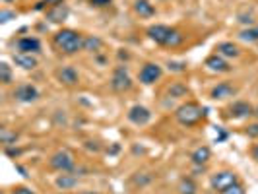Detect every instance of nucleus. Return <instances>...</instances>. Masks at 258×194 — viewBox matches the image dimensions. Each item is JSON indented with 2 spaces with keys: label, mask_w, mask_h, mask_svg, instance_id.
Wrapping results in <instances>:
<instances>
[{
  "label": "nucleus",
  "mask_w": 258,
  "mask_h": 194,
  "mask_svg": "<svg viewBox=\"0 0 258 194\" xmlns=\"http://www.w3.org/2000/svg\"><path fill=\"white\" fill-rule=\"evenodd\" d=\"M84 39L86 37L76 29L62 27L52 35V47L64 56H74L80 51H84Z\"/></svg>",
  "instance_id": "1"
},
{
  "label": "nucleus",
  "mask_w": 258,
  "mask_h": 194,
  "mask_svg": "<svg viewBox=\"0 0 258 194\" xmlns=\"http://www.w3.org/2000/svg\"><path fill=\"white\" fill-rule=\"evenodd\" d=\"M146 33H148V37L152 39L155 45H159V47H169V49L179 47L182 41H184V35H182L177 27L163 26V24L150 26Z\"/></svg>",
  "instance_id": "2"
},
{
  "label": "nucleus",
  "mask_w": 258,
  "mask_h": 194,
  "mask_svg": "<svg viewBox=\"0 0 258 194\" xmlns=\"http://www.w3.org/2000/svg\"><path fill=\"white\" fill-rule=\"evenodd\" d=\"M204 116H206V109L200 107L196 101H186V103H182L181 107H177V111H175L177 122H179L181 126H186V128L198 124Z\"/></svg>",
  "instance_id": "3"
},
{
  "label": "nucleus",
  "mask_w": 258,
  "mask_h": 194,
  "mask_svg": "<svg viewBox=\"0 0 258 194\" xmlns=\"http://www.w3.org/2000/svg\"><path fill=\"white\" fill-rule=\"evenodd\" d=\"M49 165L58 173H74L76 171V159L68 150H58L51 155Z\"/></svg>",
  "instance_id": "4"
},
{
  "label": "nucleus",
  "mask_w": 258,
  "mask_h": 194,
  "mask_svg": "<svg viewBox=\"0 0 258 194\" xmlns=\"http://www.w3.org/2000/svg\"><path fill=\"white\" fill-rule=\"evenodd\" d=\"M132 78H130L128 66L118 64L113 70V76H111V90L116 91V93H126V91L132 90Z\"/></svg>",
  "instance_id": "5"
},
{
  "label": "nucleus",
  "mask_w": 258,
  "mask_h": 194,
  "mask_svg": "<svg viewBox=\"0 0 258 194\" xmlns=\"http://www.w3.org/2000/svg\"><path fill=\"white\" fill-rule=\"evenodd\" d=\"M237 182H239V177H237L235 171H218L216 175L210 177V186L220 194L223 190H227L229 186H233V184H237Z\"/></svg>",
  "instance_id": "6"
},
{
  "label": "nucleus",
  "mask_w": 258,
  "mask_h": 194,
  "mask_svg": "<svg viewBox=\"0 0 258 194\" xmlns=\"http://www.w3.org/2000/svg\"><path fill=\"white\" fill-rule=\"evenodd\" d=\"M161 76H163V68L155 62H146L138 72V80L144 86H154L155 82L161 80Z\"/></svg>",
  "instance_id": "7"
},
{
  "label": "nucleus",
  "mask_w": 258,
  "mask_h": 194,
  "mask_svg": "<svg viewBox=\"0 0 258 194\" xmlns=\"http://www.w3.org/2000/svg\"><path fill=\"white\" fill-rule=\"evenodd\" d=\"M12 97L18 103H35L39 99V90L33 84H20L16 90L12 91Z\"/></svg>",
  "instance_id": "8"
},
{
  "label": "nucleus",
  "mask_w": 258,
  "mask_h": 194,
  "mask_svg": "<svg viewBox=\"0 0 258 194\" xmlns=\"http://www.w3.org/2000/svg\"><path fill=\"white\" fill-rule=\"evenodd\" d=\"M126 118L136 126H146L152 120V111L148 107H144V105H132L128 109V113H126Z\"/></svg>",
  "instance_id": "9"
},
{
  "label": "nucleus",
  "mask_w": 258,
  "mask_h": 194,
  "mask_svg": "<svg viewBox=\"0 0 258 194\" xmlns=\"http://www.w3.org/2000/svg\"><path fill=\"white\" fill-rule=\"evenodd\" d=\"M210 72H216V74H225V72H231V64L227 62V58H223L221 54L218 52H214V54H210L206 58V62H204Z\"/></svg>",
  "instance_id": "10"
},
{
  "label": "nucleus",
  "mask_w": 258,
  "mask_h": 194,
  "mask_svg": "<svg viewBox=\"0 0 258 194\" xmlns=\"http://www.w3.org/2000/svg\"><path fill=\"white\" fill-rule=\"evenodd\" d=\"M54 76H56V80H58L62 86H68V88L78 86V82H80V74H78V70L74 66H60Z\"/></svg>",
  "instance_id": "11"
},
{
  "label": "nucleus",
  "mask_w": 258,
  "mask_h": 194,
  "mask_svg": "<svg viewBox=\"0 0 258 194\" xmlns=\"http://www.w3.org/2000/svg\"><path fill=\"white\" fill-rule=\"evenodd\" d=\"M16 49L18 52H26V54H37L41 52V41L33 35H26L16 41Z\"/></svg>",
  "instance_id": "12"
},
{
  "label": "nucleus",
  "mask_w": 258,
  "mask_h": 194,
  "mask_svg": "<svg viewBox=\"0 0 258 194\" xmlns=\"http://www.w3.org/2000/svg\"><path fill=\"white\" fill-rule=\"evenodd\" d=\"M237 93V88L233 86L231 82H220L218 86H214L210 91V97L214 101H223V99H229Z\"/></svg>",
  "instance_id": "13"
},
{
  "label": "nucleus",
  "mask_w": 258,
  "mask_h": 194,
  "mask_svg": "<svg viewBox=\"0 0 258 194\" xmlns=\"http://www.w3.org/2000/svg\"><path fill=\"white\" fill-rule=\"evenodd\" d=\"M68 16H70V8H68L66 4H56V6L47 8L45 20L51 22V24H62V22L68 20Z\"/></svg>",
  "instance_id": "14"
},
{
  "label": "nucleus",
  "mask_w": 258,
  "mask_h": 194,
  "mask_svg": "<svg viewBox=\"0 0 258 194\" xmlns=\"http://www.w3.org/2000/svg\"><path fill=\"white\" fill-rule=\"evenodd\" d=\"M227 113H229V118H246V116L254 115V107L246 101H235L229 105Z\"/></svg>",
  "instance_id": "15"
},
{
  "label": "nucleus",
  "mask_w": 258,
  "mask_h": 194,
  "mask_svg": "<svg viewBox=\"0 0 258 194\" xmlns=\"http://www.w3.org/2000/svg\"><path fill=\"white\" fill-rule=\"evenodd\" d=\"M12 60H14V64L24 68V70H33V68H37V64H39L35 54H26V52H14Z\"/></svg>",
  "instance_id": "16"
},
{
  "label": "nucleus",
  "mask_w": 258,
  "mask_h": 194,
  "mask_svg": "<svg viewBox=\"0 0 258 194\" xmlns=\"http://www.w3.org/2000/svg\"><path fill=\"white\" fill-rule=\"evenodd\" d=\"M216 52L221 54L223 58H239V56H241V49H239V45H235L233 41H223V43H218Z\"/></svg>",
  "instance_id": "17"
},
{
  "label": "nucleus",
  "mask_w": 258,
  "mask_h": 194,
  "mask_svg": "<svg viewBox=\"0 0 258 194\" xmlns=\"http://www.w3.org/2000/svg\"><path fill=\"white\" fill-rule=\"evenodd\" d=\"M78 182H80V181H78L76 175H72V173H60V175L56 177L54 184H56V188H58V190H64V192H68V190L76 188Z\"/></svg>",
  "instance_id": "18"
},
{
  "label": "nucleus",
  "mask_w": 258,
  "mask_h": 194,
  "mask_svg": "<svg viewBox=\"0 0 258 194\" xmlns=\"http://www.w3.org/2000/svg\"><path fill=\"white\" fill-rule=\"evenodd\" d=\"M134 12H136V16H140V18H144V20H148V18H154L155 16V6L150 2V0H134Z\"/></svg>",
  "instance_id": "19"
},
{
  "label": "nucleus",
  "mask_w": 258,
  "mask_h": 194,
  "mask_svg": "<svg viewBox=\"0 0 258 194\" xmlns=\"http://www.w3.org/2000/svg\"><path fill=\"white\" fill-rule=\"evenodd\" d=\"M210 157H212V150L208 148V146H200V148H196L190 155V159H192L194 165H206L208 161H210Z\"/></svg>",
  "instance_id": "20"
},
{
  "label": "nucleus",
  "mask_w": 258,
  "mask_h": 194,
  "mask_svg": "<svg viewBox=\"0 0 258 194\" xmlns=\"http://www.w3.org/2000/svg\"><path fill=\"white\" fill-rule=\"evenodd\" d=\"M186 95H188V86L182 84V82H173L167 88V97L181 99V97H186Z\"/></svg>",
  "instance_id": "21"
},
{
  "label": "nucleus",
  "mask_w": 258,
  "mask_h": 194,
  "mask_svg": "<svg viewBox=\"0 0 258 194\" xmlns=\"http://www.w3.org/2000/svg\"><path fill=\"white\" fill-rule=\"evenodd\" d=\"M101 49H103V39H99L97 35H86V39H84V51L99 52Z\"/></svg>",
  "instance_id": "22"
},
{
  "label": "nucleus",
  "mask_w": 258,
  "mask_h": 194,
  "mask_svg": "<svg viewBox=\"0 0 258 194\" xmlns=\"http://www.w3.org/2000/svg\"><path fill=\"white\" fill-rule=\"evenodd\" d=\"M237 37L241 39V41H245V43H258V26L246 27Z\"/></svg>",
  "instance_id": "23"
},
{
  "label": "nucleus",
  "mask_w": 258,
  "mask_h": 194,
  "mask_svg": "<svg viewBox=\"0 0 258 194\" xmlns=\"http://www.w3.org/2000/svg\"><path fill=\"white\" fill-rule=\"evenodd\" d=\"M0 82H2L4 86H10L14 82L12 66L8 64V62H0Z\"/></svg>",
  "instance_id": "24"
},
{
  "label": "nucleus",
  "mask_w": 258,
  "mask_h": 194,
  "mask_svg": "<svg viewBox=\"0 0 258 194\" xmlns=\"http://www.w3.org/2000/svg\"><path fill=\"white\" fill-rule=\"evenodd\" d=\"M179 192L181 194H196V184L190 177H184L179 182Z\"/></svg>",
  "instance_id": "25"
},
{
  "label": "nucleus",
  "mask_w": 258,
  "mask_h": 194,
  "mask_svg": "<svg viewBox=\"0 0 258 194\" xmlns=\"http://www.w3.org/2000/svg\"><path fill=\"white\" fill-rule=\"evenodd\" d=\"M0 140H2L4 146H12V144H16V140H18V134H16V132H10L8 128H2L0 130Z\"/></svg>",
  "instance_id": "26"
},
{
  "label": "nucleus",
  "mask_w": 258,
  "mask_h": 194,
  "mask_svg": "<svg viewBox=\"0 0 258 194\" xmlns=\"http://www.w3.org/2000/svg\"><path fill=\"white\" fill-rule=\"evenodd\" d=\"M221 194H245V186L237 182V184H233V186H229L227 190H223Z\"/></svg>",
  "instance_id": "27"
},
{
  "label": "nucleus",
  "mask_w": 258,
  "mask_h": 194,
  "mask_svg": "<svg viewBox=\"0 0 258 194\" xmlns=\"http://www.w3.org/2000/svg\"><path fill=\"white\" fill-rule=\"evenodd\" d=\"M16 16H18V14L12 12V10H2V12H0V22L6 24V22H10V18H16Z\"/></svg>",
  "instance_id": "28"
},
{
  "label": "nucleus",
  "mask_w": 258,
  "mask_h": 194,
  "mask_svg": "<svg viewBox=\"0 0 258 194\" xmlns=\"http://www.w3.org/2000/svg\"><path fill=\"white\" fill-rule=\"evenodd\" d=\"M169 70H171V72H184V70H186V64H184V62H169Z\"/></svg>",
  "instance_id": "29"
},
{
  "label": "nucleus",
  "mask_w": 258,
  "mask_h": 194,
  "mask_svg": "<svg viewBox=\"0 0 258 194\" xmlns=\"http://www.w3.org/2000/svg\"><path fill=\"white\" fill-rule=\"evenodd\" d=\"M10 194H35V190L29 188V186H16V188H12Z\"/></svg>",
  "instance_id": "30"
},
{
  "label": "nucleus",
  "mask_w": 258,
  "mask_h": 194,
  "mask_svg": "<svg viewBox=\"0 0 258 194\" xmlns=\"http://www.w3.org/2000/svg\"><path fill=\"white\" fill-rule=\"evenodd\" d=\"M246 134H248L250 138H258V122L248 124V126H246Z\"/></svg>",
  "instance_id": "31"
},
{
  "label": "nucleus",
  "mask_w": 258,
  "mask_h": 194,
  "mask_svg": "<svg viewBox=\"0 0 258 194\" xmlns=\"http://www.w3.org/2000/svg\"><path fill=\"white\" fill-rule=\"evenodd\" d=\"M91 6H95V8H105V6H109L111 4V0H90Z\"/></svg>",
  "instance_id": "32"
},
{
  "label": "nucleus",
  "mask_w": 258,
  "mask_h": 194,
  "mask_svg": "<svg viewBox=\"0 0 258 194\" xmlns=\"http://www.w3.org/2000/svg\"><path fill=\"white\" fill-rule=\"evenodd\" d=\"M4 152H6L8 155H12V157H16V155L22 154V150H18V148H16V150H12L10 146H4Z\"/></svg>",
  "instance_id": "33"
},
{
  "label": "nucleus",
  "mask_w": 258,
  "mask_h": 194,
  "mask_svg": "<svg viewBox=\"0 0 258 194\" xmlns=\"http://www.w3.org/2000/svg\"><path fill=\"white\" fill-rule=\"evenodd\" d=\"M45 4H47V8H51V6H56V4H64V0H43Z\"/></svg>",
  "instance_id": "34"
},
{
  "label": "nucleus",
  "mask_w": 258,
  "mask_h": 194,
  "mask_svg": "<svg viewBox=\"0 0 258 194\" xmlns=\"http://www.w3.org/2000/svg\"><path fill=\"white\" fill-rule=\"evenodd\" d=\"M250 155H252V159L258 163V144H254V146L250 148Z\"/></svg>",
  "instance_id": "35"
},
{
  "label": "nucleus",
  "mask_w": 258,
  "mask_h": 194,
  "mask_svg": "<svg viewBox=\"0 0 258 194\" xmlns=\"http://www.w3.org/2000/svg\"><path fill=\"white\" fill-rule=\"evenodd\" d=\"M2 2H6V4H10V2H16V0H2Z\"/></svg>",
  "instance_id": "36"
},
{
  "label": "nucleus",
  "mask_w": 258,
  "mask_h": 194,
  "mask_svg": "<svg viewBox=\"0 0 258 194\" xmlns=\"http://www.w3.org/2000/svg\"><path fill=\"white\" fill-rule=\"evenodd\" d=\"M254 115H256V116H258V107H256V109H254Z\"/></svg>",
  "instance_id": "37"
},
{
  "label": "nucleus",
  "mask_w": 258,
  "mask_h": 194,
  "mask_svg": "<svg viewBox=\"0 0 258 194\" xmlns=\"http://www.w3.org/2000/svg\"><path fill=\"white\" fill-rule=\"evenodd\" d=\"M60 194H70V192H60Z\"/></svg>",
  "instance_id": "38"
}]
</instances>
